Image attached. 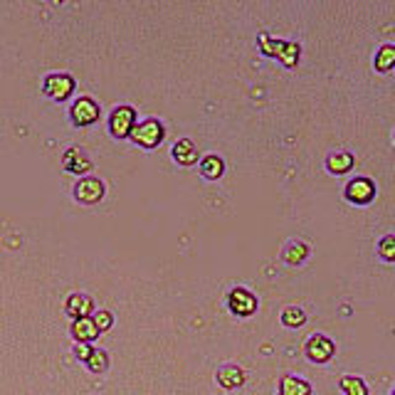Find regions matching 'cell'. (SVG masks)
I'll use <instances>...</instances> for the list:
<instances>
[{
  "mask_svg": "<svg viewBox=\"0 0 395 395\" xmlns=\"http://www.w3.org/2000/svg\"><path fill=\"white\" fill-rule=\"evenodd\" d=\"M257 42H260V50H262V55L277 57V60H279L284 67H297L299 65V55H302V50H299L297 42L272 40L270 35H260Z\"/></svg>",
  "mask_w": 395,
  "mask_h": 395,
  "instance_id": "cell-1",
  "label": "cell"
},
{
  "mask_svg": "<svg viewBox=\"0 0 395 395\" xmlns=\"http://www.w3.org/2000/svg\"><path fill=\"white\" fill-rule=\"evenodd\" d=\"M129 136L133 138V143H138V146L156 148L158 143L163 141V126H161V121H156V119H146V121H141V124L133 126Z\"/></svg>",
  "mask_w": 395,
  "mask_h": 395,
  "instance_id": "cell-2",
  "label": "cell"
},
{
  "mask_svg": "<svg viewBox=\"0 0 395 395\" xmlns=\"http://www.w3.org/2000/svg\"><path fill=\"white\" fill-rule=\"evenodd\" d=\"M42 92H45L52 101H65L72 97V92H74V79L65 72L47 74L45 82H42Z\"/></svg>",
  "mask_w": 395,
  "mask_h": 395,
  "instance_id": "cell-3",
  "label": "cell"
},
{
  "mask_svg": "<svg viewBox=\"0 0 395 395\" xmlns=\"http://www.w3.org/2000/svg\"><path fill=\"white\" fill-rule=\"evenodd\" d=\"M133 126H136V111H133L131 106H116V109L111 111L109 131L114 138H126Z\"/></svg>",
  "mask_w": 395,
  "mask_h": 395,
  "instance_id": "cell-4",
  "label": "cell"
},
{
  "mask_svg": "<svg viewBox=\"0 0 395 395\" xmlns=\"http://www.w3.org/2000/svg\"><path fill=\"white\" fill-rule=\"evenodd\" d=\"M99 119V104L92 97H79L72 104V121L77 126H92Z\"/></svg>",
  "mask_w": 395,
  "mask_h": 395,
  "instance_id": "cell-5",
  "label": "cell"
},
{
  "mask_svg": "<svg viewBox=\"0 0 395 395\" xmlns=\"http://www.w3.org/2000/svg\"><path fill=\"white\" fill-rule=\"evenodd\" d=\"M227 304H230V309L237 317H252V314L257 312V297L250 294L247 289H240V287L230 292Z\"/></svg>",
  "mask_w": 395,
  "mask_h": 395,
  "instance_id": "cell-6",
  "label": "cell"
},
{
  "mask_svg": "<svg viewBox=\"0 0 395 395\" xmlns=\"http://www.w3.org/2000/svg\"><path fill=\"white\" fill-rule=\"evenodd\" d=\"M373 195H376V185H373V180H368V178H354L349 185H346V198H349L351 202H356V205H366V202H371Z\"/></svg>",
  "mask_w": 395,
  "mask_h": 395,
  "instance_id": "cell-7",
  "label": "cell"
},
{
  "mask_svg": "<svg viewBox=\"0 0 395 395\" xmlns=\"http://www.w3.org/2000/svg\"><path fill=\"white\" fill-rule=\"evenodd\" d=\"M74 195H77V200L84 202V205H94V202H99L101 195H104V183H101L99 178H82L77 183V188H74Z\"/></svg>",
  "mask_w": 395,
  "mask_h": 395,
  "instance_id": "cell-8",
  "label": "cell"
},
{
  "mask_svg": "<svg viewBox=\"0 0 395 395\" xmlns=\"http://www.w3.org/2000/svg\"><path fill=\"white\" fill-rule=\"evenodd\" d=\"M62 165H65L67 173L82 175L92 168V161H89V156L82 151V148H67L65 156H62Z\"/></svg>",
  "mask_w": 395,
  "mask_h": 395,
  "instance_id": "cell-9",
  "label": "cell"
},
{
  "mask_svg": "<svg viewBox=\"0 0 395 395\" xmlns=\"http://www.w3.org/2000/svg\"><path fill=\"white\" fill-rule=\"evenodd\" d=\"M307 356L317 363H327L331 356H334V344H331L327 336L314 334L312 339L307 341Z\"/></svg>",
  "mask_w": 395,
  "mask_h": 395,
  "instance_id": "cell-10",
  "label": "cell"
},
{
  "mask_svg": "<svg viewBox=\"0 0 395 395\" xmlns=\"http://www.w3.org/2000/svg\"><path fill=\"white\" fill-rule=\"evenodd\" d=\"M72 334H74V339H77L79 344H89V341L97 339L99 331H97V327H94V319L92 317H84V319H74Z\"/></svg>",
  "mask_w": 395,
  "mask_h": 395,
  "instance_id": "cell-11",
  "label": "cell"
},
{
  "mask_svg": "<svg viewBox=\"0 0 395 395\" xmlns=\"http://www.w3.org/2000/svg\"><path fill=\"white\" fill-rule=\"evenodd\" d=\"M173 158H175V163H180V165H193L198 161L195 143L190 141V138H180L173 146Z\"/></svg>",
  "mask_w": 395,
  "mask_h": 395,
  "instance_id": "cell-12",
  "label": "cell"
},
{
  "mask_svg": "<svg viewBox=\"0 0 395 395\" xmlns=\"http://www.w3.org/2000/svg\"><path fill=\"white\" fill-rule=\"evenodd\" d=\"M92 309H94L92 299L84 297V294H72V297L67 299V314H69L72 319H84V317H89V314H92Z\"/></svg>",
  "mask_w": 395,
  "mask_h": 395,
  "instance_id": "cell-13",
  "label": "cell"
},
{
  "mask_svg": "<svg viewBox=\"0 0 395 395\" xmlns=\"http://www.w3.org/2000/svg\"><path fill=\"white\" fill-rule=\"evenodd\" d=\"M327 168L331 170V173L341 175V173H349L351 168H354V156L346 151H339V153H331V156L327 158Z\"/></svg>",
  "mask_w": 395,
  "mask_h": 395,
  "instance_id": "cell-14",
  "label": "cell"
},
{
  "mask_svg": "<svg viewBox=\"0 0 395 395\" xmlns=\"http://www.w3.org/2000/svg\"><path fill=\"white\" fill-rule=\"evenodd\" d=\"M217 383L222 388H240L245 383V373L237 366H225L217 371Z\"/></svg>",
  "mask_w": 395,
  "mask_h": 395,
  "instance_id": "cell-15",
  "label": "cell"
},
{
  "mask_svg": "<svg viewBox=\"0 0 395 395\" xmlns=\"http://www.w3.org/2000/svg\"><path fill=\"white\" fill-rule=\"evenodd\" d=\"M200 170H202V175H205V178L215 180V178H220V175H222V170H225V163H222L220 156L210 153V156H205L200 161Z\"/></svg>",
  "mask_w": 395,
  "mask_h": 395,
  "instance_id": "cell-16",
  "label": "cell"
},
{
  "mask_svg": "<svg viewBox=\"0 0 395 395\" xmlns=\"http://www.w3.org/2000/svg\"><path fill=\"white\" fill-rule=\"evenodd\" d=\"M309 393H312V388H309V383L302 381V378L287 376L284 381H282L279 395H309Z\"/></svg>",
  "mask_w": 395,
  "mask_h": 395,
  "instance_id": "cell-17",
  "label": "cell"
},
{
  "mask_svg": "<svg viewBox=\"0 0 395 395\" xmlns=\"http://www.w3.org/2000/svg\"><path fill=\"white\" fill-rule=\"evenodd\" d=\"M376 69L378 72H391V69L395 67V47L393 45H383L381 50H378L376 55Z\"/></svg>",
  "mask_w": 395,
  "mask_h": 395,
  "instance_id": "cell-18",
  "label": "cell"
},
{
  "mask_svg": "<svg viewBox=\"0 0 395 395\" xmlns=\"http://www.w3.org/2000/svg\"><path fill=\"white\" fill-rule=\"evenodd\" d=\"M341 391H344V395H368L366 383L354 376H346L344 381H341Z\"/></svg>",
  "mask_w": 395,
  "mask_h": 395,
  "instance_id": "cell-19",
  "label": "cell"
},
{
  "mask_svg": "<svg viewBox=\"0 0 395 395\" xmlns=\"http://www.w3.org/2000/svg\"><path fill=\"white\" fill-rule=\"evenodd\" d=\"M84 363H87L92 373H101V371H106V366H109V356H106L101 349H92V354H89V359Z\"/></svg>",
  "mask_w": 395,
  "mask_h": 395,
  "instance_id": "cell-20",
  "label": "cell"
},
{
  "mask_svg": "<svg viewBox=\"0 0 395 395\" xmlns=\"http://www.w3.org/2000/svg\"><path fill=\"white\" fill-rule=\"evenodd\" d=\"M307 255H309L307 245H304V242H294V245H289V247H287L284 260L289 265H299V262H304V260H307Z\"/></svg>",
  "mask_w": 395,
  "mask_h": 395,
  "instance_id": "cell-21",
  "label": "cell"
},
{
  "mask_svg": "<svg viewBox=\"0 0 395 395\" xmlns=\"http://www.w3.org/2000/svg\"><path fill=\"white\" fill-rule=\"evenodd\" d=\"M282 322H284V327L297 329L307 322V317H304V312L299 307H289V309H284V314H282Z\"/></svg>",
  "mask_w": 395,
  "mask_h": 395,
  "instance_id": "cell-22",
  "label": "cell"
},
{
  "mask_svg": "<svg viewBox=\"0 0 395 395\" xmlns=\"http://www.w3.org/2000/svg\"><path fill=\"white\" fill-rule=\"evenodd\" d=\"M381 255H383V260H395V237L393 235H388V237H383L381 240Z\"/></svg>",
  "mask_w": 395,
  "mask_h": 395,
  "instance_id": "cell-23",
  "label": "cell"
},
{
  "mask_svg": "<svg viewBox=\"0 0 395 395\" xmlns=\"http://www.w3.org/2000/svg\"><path fill=\"white\" fill-rule=\"evenodd\" d=\"M111 324H114V317H111L109 312H99L97 317H94V327H97V331H109Z\"/></svg>",
  "mask_w": 395,
  "mask_h": 395,
  "instance_id": "cell-24",
  "label": "cell"
},
{
  "mask_svg": "<svg viewBox=\"0 0 395 395\" xmlns=\"http://www.w3.org/2000/svg\"><path fill=\"white\" fill-rule=\"evenodd\" d=\"M77 359L79 361H87L89 359V354H92V349H89V344H77Z\"/></svg>",
  "mask_w": 395,
  "mask_h": 395,
  "instance_id": "cell-25",
  "label": "cell"
},
{
  "mask_svg": "<svg viewBox=\"0 0 395 395\" xmlns=\"http://www.w3.org/2000/svg\"><path fill=\"white\" fill-rule=\"evenodd\" d=\"M52 3H57V5H60V3H65V0H52Z\"/></svg>",
  "mask_w": 395,
  "mask_h": 395,
  "instance_id": "cell-26",
  "label": "cell"
}]
</instances>
